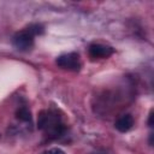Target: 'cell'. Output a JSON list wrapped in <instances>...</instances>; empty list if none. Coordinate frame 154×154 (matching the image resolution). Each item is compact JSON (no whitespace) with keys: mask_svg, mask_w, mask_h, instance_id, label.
Wrapping results in <instances>:
<instances>
[{"mask_svg":"<svg viewBox=\"0 0 154 154\" xmlns=\"http://www.w3.org/2000/svg\"><path fill=\"white\" fill-rule=\"evenodd\" d=\"M114 49L111 46L101 45V43H93L88 48V54L91 59H105L113 54Z\"/></svg>","mask_w":154,"mask_h":154,"instance_id":"4","label":"cell"},{"mask_svg":"<svg viewBox=\"0 0 154 154\" xmlns=\"http://www.w3.org/2000/svg\"><path fill=\"white\" fill-rule=\"evenodd\" d=\"M57 65L64 70H69V71H79L81 70V59L79 55L77 53H66V54H61L55 60Z\"/></svg>","mask_w":154,"mask_h":154,"instance_id":"3","label":"cell"},{"mask_svg":"<svg viewBox=\"0 0 154 154\" xmlns=\"http://www.w3.org/2000/svg\"><path fill=\"white\" fill-rule=\"evenodd\" d=\"M45 154H65V153L61 149H59V148H52L48 152H46Z\"/></svg>","mask_w":154,"mask_h":154,"instance_id":"8","label":"cell"},{"mask_svg":"<svg viewBox=\"0 0 154 154\" xmlns=\"http://www.w3.org/2000/svg\"><path fill=\"white\" fill-rule=\"evenodd\" d=\"M148 125L152 128L153 126V111L149 113V118H148Z\"/></svg>","mask_w":154,"mask_h":154,"instance_id":"9","label":"cell"},{"mask_svg":"<svg viewBox=\"0 0 154 154\" xmlns=\"http://www.w3.org/2000/svg\"><path fill=\"white\" fill-rule=\"evenodd\" d=\"M12 45L19 52H28L34 46V34L30 32L28 28L24 30H20L13 35Z\"/></svg>","mask_w":154,"mask_h":154,"instance_id":"2","label":"cell"},{"mask_svg":"<svg viewBox=\"0 0 154 154\" xmlns=\"http://www.w3.org/2000/svg\"><path fill=\"white\" fill-rule=\"evenodd\" d=\"M134 125V117L131 114H124L120 118L117 119V122L114 123V128L119 131V132H126L129 131Z\"/></svg>","mask_w":154,"mask_h":154,"instance_id":"5","label":"cell"},{"mask_svg":"<svg viewBox=\"0 0 154 154\" xmlns=\"http://www.w3.org/2000/svg\"><path fill=\"white\" fill-rule=\"evenodd\" d=\"M16 117H17V119H19L22 122H30L31 120V113L26 107H19L16 111Z\"/></svg>","mask_w":154,"mask_h":154,"instance_id":"6","label":"cell"},{"mask_svg":"<svg viewBox=\"0 0 154 154\" xmlns=\"http://www.w3.org/2000/svg\"><path fill=\"white\" fill-rule=\"evenodd\" d=\"M37 128L52 137H59L65 131V125L61 123L60 117L53 111H42L38 114Z\"/></svg>","mask_w":154,"mask_h":154,"instance_id":"1","label":"cell"},{"mask_svg":"<svg viewBox=\"0 0 154 154\" xmlns=\"http://www.w3.org/2000/svg\"><path fill=\"white\" fill-rule=\"evenodd\" d=\"M28 29L30 30V32L34 34V36H35V35H40V34L43 32V26L40 25V24H32V25H30Z\"/></svg>","mask_w":154,"mask_h":154,"instance_id":"7","label":"cell"}]
</instances>
